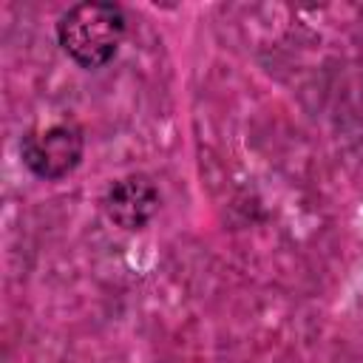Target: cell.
I'll return each instance as SVG.
<instances>
[{
    "mask_svg": "<svg viewBox=\"0 0 363 363\" xmlns=\"http://www.w3.org/2000/svg\"><path fill=\"white\" fill-rule=\"evenodd\" d=\"M128 20L122 6L102 3V0H85L71 6L57 20V40L62 51L79 65V68H102L111 62L125 40Z\"/></svg>",
    "mask_w": 363,
    "mask_h": 363,
    "instance_id": "6da1fadb",
    "label": "cell"
},
{
    "mask_svg": "<svg viewBox=\"0 0 363 363\" xmlns=\"http://www.w3.org/2000/svg\"><path fill=\"white\" fill-rule=\"evenodd\" d=\"M85 139L74 122H57L45 128H34L20 142L23 164L45 182H60L74 173L82 162Z\"/></svg>",
    "mask_w": 363,
    "mask_h": 363,
    "instance_id": "7a4b0ae2",
    "label": "cell"
},
{
    "mask_svg": "<svg viewBox=\"0 0 363 363\" xmlns=\"http://www.w3.org/2000/svg\"><path fill=\"white\" fill-rule=\"evenodd\" d=\"M159 204H162L159 187L145 173H130L116 179L102 196L105 218L128 233L147 227V221L159 213Z\"/></svg>",
    "mask_w": 363,
    "mask_h": 363,
    "instance_id": "3957f363",
    "label": "cell"
}]
</instances>
